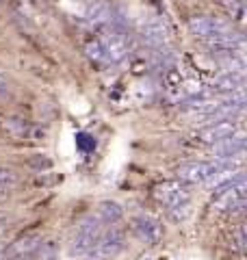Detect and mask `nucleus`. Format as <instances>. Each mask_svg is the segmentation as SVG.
<instances>
[{"instance_id":"20e7f679","label":"nucleus","mask_w":247,"mask_h":260,"mask_svg":"<svg viewBox=\"0 0 247 260\" xmlns=\"http://www.w3.org/2000/svg\"><path fill=\"white\" fill-rule=\"evenodd\" d=\"M123 247H126V237L117 228H109L102 232V237L98 239V243L87 251L82 260H113L117 258Z\"/></svg>"},{"instance_id":"cd10ccee","label":"nucleus","mask_w":247,"mask_h":260,"mask_svg":"<svg viewBox=\"0 0 247 260\" xmlns=\"http://www.w3.org/2000/svg\"><path fill=\"white\" fill-rule=\"evenodd\" d=\"M3 258H5V245L0 243V260H3Z\"/></svg>"},{"instance_id":"6ab92c4d","label":"nucleus","mask_w":247,"mask_h":260,"mask_svg":"<svg viewBox=\"0 0 247 260\" xmlns=\"http://www.w3.org/2000/svg\"><path fill=\"white\" fill-rule=\"evenodd\" d=\"M167 215H169L171 221H176V223L184 221V219L191 215V200H189V202H182V204H176V206H171V208H167Z\"/></svg>"},{"instance_id":"aec40b11","label":"nucleus","mask_w":247,"mask_h":260,"mask_svg":"<svg viewBox=\"0 0 247 260\" xmlns=\"http://www.w3.org/2000/svg\"><path fill=\"white\" fill-rule=\"evenodd\" d=\"M37 260H59V254H56V245L50 241H41V245L37 247L35 254Z\"/></svg>"},{"instance_id":"412c9836","label":"nucleus","mask_w":247,"mask_h":260,"mask_svg":"<svg viewBox=\"0 0 247 260\" xmlns=\"http://www.w3.org/2000/svg\"><path fill=\"white\" fill-rule=\"evenodd\" d=\"M26 165L30 169H35V172H44V169H50L52 167V160L50 158H46L44 154H35V156H30L26 160Z\"/></svg>"},{"instance_id":"423d86ee","label":"nucleus","mask_w":247,"mask_h":260,"mask_svg":"<svg viewBox=\"0 0 247 260\" xmlns=\"http://www.w3.org/2000/svg\"><path fill=\"white\" fill-rule=\"evenodd\" d=\"M0 130L11 141H41L46 135L39 126L30 124L22 117H3L0 119Z\"/></svg>"},{"instance_id":"f8f14e48","label":"nucleus","mask_w":247,"mask_h":260,"mask_svg":"<svg viewBox=\"0 0 247 260\" xmlns=\"http://www.w3.org/2000/svg\"><path fill=\"white\" fill-rule=\"evenodd\" d=\"M204 46L208 48L210 52H228V50H234V48H241L247 44L245 35H241V32H236L234 28L232 30H226L221 32V35H215V37H208V39H202Z\"/></svg>"},{"instance_id":"b1692460","label":"nucleus","mask_w":247,"mask_h":260,"mask_svg":"<svg viewBox=\"0 0 247 260\" xmlns=\"http://www.w3.org/2000/svg\"><path fill=\"white\" fill-rule=\"evenodd\" d=\"M215 3H217L219 7H224V9H226L230 15H234V13L245 5L243 0H215Z\"/></svg>"},{"instance_id":"dca6fc26","label":"nucleus","mask_w":247,"mask_h":260,"mask_svg":"<svg viewBox=\"0 0 247 260\" xmlns=\"http://www.w3.org/2000/svg\"><path fill=\"white\" fill-rule=\"evenodd\" d=\"M111 7L104 3V0H91L87 7H85V20L91 24V26L102 28L111 22Z\"/></svg>"},{"instance_id":"393cba45","label":"nucleus","mask_w":247,"mask_h":260,"mask_svg":"<svg viewBox=\"0 0 247 260\" xmlns=\"http://www.w3.org/2000/svg\"><path fill=\"white\" fill-rule=\"evenodd\" d=\"M11 189H13V186H5V184H0V204H5V202L11 198Z\"/></svg>"},{"instance_id":"ddd939ff","label":"nucleus","mask_w":247,"mask_h":260,"mask_svg":"<svg viewBox=\"0 0 247 260\" xmlns=\"http://www.w3.org/2000/svg\"><path fill=\"white\" fill-rule=\"evenodd\" d=\"M212 150H215V156L219 160H230V158H234L236 154H241V152L247 150V135L236 130L234 135H230V137H226L224 141L212 145Z\"/></svg>"},{"instance_id":"c756f323","label":"nucleus","mask_w":247,"mask_h":260,"mask_svg":"<svg viewBox=\"0 0 247 260\" xmlns=\"http://www.w3.org/2000/svg\"><path fill=\"white\" fill-rule=\"evenodd\" d=\"M245 39H247V37H245Z\"/></svg>"},{"instance_id":"5701e85b","label":"nucleus","mask_w":247,"mask_h":260,"mask_svg":"<svg viewBox=\"0 0 247 260\" xmlns=\"http://www.w3.org/2000/svg\"><path fill=\"white\" fill-rule=\"evenodd\" d=\"M15 182H18V174H15L13 169H9V167H0V184L15 186Z\"/></svg>"},{"instance_id":"f3484780","label":"nucleus","mask_w":247,"mask_h":260,"mask_svg":"<svg viewBox=\"0 0 247 260\" xmlns=\"http://www.w3.org/2000/svg\"><path fill=\"white\" fill-rule=\"evenodd\" d=\"M96 217L100 219L104 225H115L117 221H121L123 217V208L119 202H113V200H104L98 204L96 208Z\"/></svg>"},{"instance_id":"a211bd4d","label":"nucleus","mask_w":247,"mask_h":260,"mask_svg":"<svg viewBox=\"0 0 247 260\" xmlns=\"http://www.w3.org/2000/svg\"><path fill=\"white\" fill-rule=\"evenodd\" d=\"M85 54H87V59L91 61V63H96V65H111L109 63V56H106V52H104V46L100 44V39H91V42H87L85 44Z\"/></svg>"},{"instance_id":"1a4fd4ad","label":"nucleus","mask_w":247,"mask_h":260,"mask_svg":"<svg viewBox=\"0 0 247 260\" xmlns=\"http://www.w3.org/2000/svg\"><path fill=\"white\" fill-rule=\"evenodd\" d=\"M236 130H238V126L232 117H219L217 121H210L208 126H204L200 133H197V141L204 145H215L219 141H224L226 137L234 135Z\"/></svg>"},{"instance_id":"9d476101","label":"nucleus","mask_w":247,"mask_h":260,"mask_svg":"<svg viewBox=\"0 0 247 260\" xmlns=\"http://www.w3.org/2000/svg\"><path fill=\"white\" fill-rule=\"evenodd\" d=\"M41 234L39 232H26L18 237L13 243L5 247V260H18V258H30L41 245Z\"/></svg>"},{"instance_id":"f03ea898","label":"nucleus","mask_w":247,"mask_h":260,"mask_svg":"<svg viewBox=\"0 0 247 260\" xmlns=\"http://www.w3.org/2000/svg\"><path fill=\"white\" fill-rule=\"evenodd\" d=\"M98 39H100V44L104 46L109 63L123 61L130 54V50H133V39H130L126 28H117V26L106 24V26H102V35Z\"/></svg>"},{"instance_id":"9b49d317","label":"nucleus","mask_w":247,"mask_h":260,"mask_svg":"<svg viewBox=\"0 0 247 260\" xmlns=\"http://www.w3.org/2000/svg\"><path fill=\"white\" fill-rule=\"evenodd\" d=\"M133 232L147 245H156L163 239V225L150 215H137L133 219Z\"/></svg>"},{"instance_id":"c85d7f7f","label":"nucleus","mask_w":247,"mask_h":260,"mask_svg":"<svg viewBox=\"0 0 247 260\" xmlns=\"http://www.w3.org/2000/svg\"><path fill=\"white\" fill-rule=\"evenodd\" d=\"M18 260H30V258H18Z\"/></svg>"},{"instance_id":"7ed1b4c3","label":"nucleus","mask_w":247,"mask_h":260,"mask_svg":"<svg viewBox=\"0 0 247 260\" xmlns=\"http://www.w3.org/2000/svg\"><path fill=\"white\" fill-rule=\"evenodd\" d=\"M230 167L228 160H191L178 167V180L187 184H206L210 178H215L221 169Z\"/></svg>"},{"instance_id":"4468645a","label":"nucleus","mask_w":247,"mask_h":260,"mask_svg":"<svg viewBox=\"0 0 247 260\" xmlns=\"http://www.w3.org/2000/svg\"><path fill=\"white\" fill-rule=\"evenodd\" d=\"M139 37L143 39L145 46L150 48H163L165 44L169 42V28L167 24H163L161 20H152L141 26V30H139Z\"/></svg>"},{"instance_id":"f257e3e1","label":"nucleus","mask_w":247,"mask_h":260,"mask_svg":"<svg viewBox=\"0 0 247 260\" xmlns=\"http://www.w3.org/2000/svg\"><path fill=\"white\" fill-rule=\"evenodd\" d=\"M104 230H106V225H104L96 215L87 217L85 221H82V223L76 228V232H74V237H72V241H70V247H68L70 256L82 258V256H85L87 251L98 243V239L102 237Z\"/></svg>"},{"instance_id":"a878e982","label":"nucleus","mask_w":247,"mask_h":260,"mask_svg":"<svg viewBox=\"0 0 247 260\" xmlns=\"http://www.w3.org/2000/svg\"><path fill=\"white\" fill-rule=\"evenodd\" d=\"M7 223H9V217H7L3 210H0V234H3L7 230Z\"/></svg>"},{"instance_id":"4be33fe9","label":"nucleus","mask_w":247,"mask_h":260,"mask_svg":"<svg viewBox=\"0 0 247 260\" xmlns=\"http://www.w3.org/2000/svg\"><path fill=\"white\" fill-rule=\"evenodd\" d=\"M232 247L238 251H247V228H238L232 237Z\"/></svg>"},{"instance_id":"39448f33","label":"nucleus","mask_w":247,"mask_h":260,"mask_svg":"<svg viewBox=\"0 0 247 260\" xmlns=\"http://www.w3.org/2000/svg\"><path fill=\"white\" fill-rule=\"evenodd\" d=\"M247 206V174L238 178L236 182L228 184L226 189L217 191V198L212 200L215 210H243Z\"/></svg>"},{"instance_id":"bb28decb","label":"nucleus","mask_w":247,"mask_h":260,"mask_svg":"<svg viewBox=\"0 0 247 260\" xmlns=\"http://www.w3.org/2000/svg\"><path fill=\"white\" fill-rule=\"evenodd\" d=\"M7 91V76L3 74V70H0V93Z\"/></svg>"},{"instance_id":"0eeeda50","label":"nucleus","mask_w":247,"mask_h":260,"mask_svg":"<svg viewBox=\"0 0 247 260\" xmlns=\"http://www.w3.org/2000/svg\"><path fill=\"white\" fill-rule=\"evenodd\" d=\"M154 198L165 208H171L176 204H182V202H189L191 193H189V184L182 180H165L154 189Z\"/></svg>"},{"instance_id":"2eb2a0df","label":"nucleus","mask_w":247,"mask_h":260,"mask_svg":"<svg viewBox=\"0 0 247 260\" xmlns=\"http://www.w3.org/2000/svg\"><path fill=\"white\" fill-rule=\"evenodd\" d=\"M247 78L243 72H221V74L212 80V89L219 93H234L238 89H243Z\"/></svg>"},{"instance_id":"6e6552de","label":"nucleus","mask_w":247,"mask_h":260,"mask_svg":"<svg viewBox=\"0 0 247 260\" xmlns=\"http://www.w3.org/2000/svg\"><path fill=\"white\" fill-rule=\"evenodd\" d=\"M189 30L191 35H195L197 39H208L221 35L226 30H232L230 22H226L224 18H215V15H195V18L189 20Z\"/></svg>"}]
</instances>
